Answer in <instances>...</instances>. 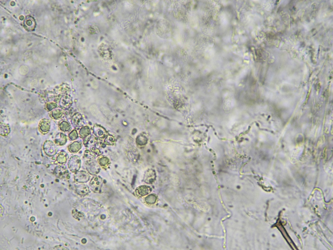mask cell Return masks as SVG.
Instances as JSON below:
<instances>
[{
  "mask_svg": "<svg viewBox=\"0 0 333 250\" xmlns=\"http://www.w3.org/2000/svg\"><path fill=\"white\" fill-rule=\"evenodd\" d=\"M150 188L146 186H142L137 188L136 190L137 195L143 196L147 195L150 192Z\"/></svg>",
  "mask_w": 333,
  "mask_h": 250,
  "instance_id": "ba28073f",
  "label": "cell"
},
{
  "mask_svg": "<svg viewBox=\"0 0 333 250\" xmlns=\"http://www.w3.org/2000/svg\"><path fill=\"white\" fill-rule=\"evenodd\" d=\"M102 184V179L98 176H95L93 178L90 183L92 190L95 192H99L100 191Z\"/></svg>",
  "mask_w": 333,
  "mask_h": 250,
  "instance_id": "3957f363",
  "label": "cell"
},
{
  "mask_svg": "<svg viewBox=\"0 0 333 250\" xmlns=\"http://www.w3.org/2000/svg\"><path fill=\"white\" fill-rule=\"evenodd\" d=\"M51 124L48 119H44L40 122L39 129L41 132L47 133L50 130Z\"/></svg>",
  "mask_w": 333,
  "mask_h": 250,
  "instance_id": "52a82bcc",
  "label": "cell"
},
{
  "mask_svg": "<svg viewBox=\"0 0 333 250\" xmlns=\"http://www.w3.org/2000/svg\"><path fill=\"white\" fill-rule=\"evenodd\" d=\"M59 126L60 129L63 131H69L70 130V128H71V127H70L69 124L65 121H63V122H61Z\"/></svg>",
  "mask_w": 333,
  "mask_h": 250,
  "instance_id": "9a60e30c",
  "label": "cell"
},
{
  "mask_svg": "<svg viewBox=\"0 0 333 250\" xmlns=\"http://www.w3.org/2000/svg\"><path fill=\"white\" fill-rule=\"evenodd\" d=\"M3 208L2 207L1 205V216H2V214H3Z\"/></svg>",
  "mask_w": 333,
  "mask_h": 250,
  "instance_id": "603a6c76",
  "label": "cell"
},
{
  "mask_svg": "<svg viewBox=\"0 0 333 250\" xmlns=\"http://www.w3.org/2000/svg\"><path fill=\"white\" fill-rule=\"evenodd\" d=\"M76 192L78 194L86 196L89 193V189L86 185H80L76 186Z\"/></svg>",
  "mask_w": 333,
  "mask_h": 250,
  "instance_id": "9c48e42d",
  "label": "cell"
},
{
  "mask_svg": "<svg viewBox=\"0 0 333 250\" xmlns=\"http://www.w3.org/2000/svg\"><path fill=\"white\" fill-rule=\"evenodd\" d=\"M43 149L45 154L50 156L56 154L57 152L56 146L52 141L50 140L46 141L44 143Z\"/></svg>",
  "mask_w": 333,
  "mask_h": 250,
  "instance_id": "7a4b0ae2",
  "label": "cell"
},
{
  "mask_svg": "<svg viewBox=\"0 0 333 250\" xmlns=\"http://www.w3.org/2000/svg\"><path fill=\"white\" fill-rule=\"evenodd\" d=\"M68 166L69 168L72 172H75L78 171L81 166L80 158L77 156H72L69 161Z\"/></svg>",
  "mask_w": 333,
  "mask_h": 250,
  "instance_id": "6da1fadb",
  "label": "cell"
},
{
  "mask_svg": "<svg viewBox=\"0 0 333 250\" xmlns=\"http://www.w3.org/2000/svg\"><path fill=\"white\" fill-rule=\"evenodd\" d=\"M77 132L75 130L72 131L69 135V137L71 140H75L77 138Z\"/></svg>",
  "mask_w": 333,
  "mask_h": 250,
  "instance_id": "d6986e66",
  "label": "cell"
},
{
  "mask_svg": "<svg viewBox=\"0 0 333 250\" xmlns=\"http://www.w3.org/2000/svg\"><path fill=\"white\" fill-rule=\"evenodd\" d=\"M99 168L98 165L94 163H90L87 167V169L89 173L93 175H95L98 173Z\"/></svg>",
  "mask_w": 333,
  "mask_h": 250,
  "instance_id": "8fae6325",
  "label": "cell"
},
{
  "mask_svg": "<svg viewBox=\"0 0 333 250\" xmlns=\"http://www.w3.org/2000/svg\"><path fill=\"white\" fill-rule=\"evenodd\" d=\"M55 249L68 250L67 249H65V248H64V247H61V246H58V247H55Z\"/></svg>",
  "mask_w": 333,
  "mask_h": 250,
  "instance_id": "7402d4cb",
  "label": "cell"
},
{
  "mask_svg": "<svg viewBox=\"0 0 333 250\" xmlns=\"http://www.w3.org/2000/svg\"><path fill=\"white\" fill-rule=\"evenodd\" d=\"M68 158V156L67 154L65 153V152H62L57 157V161L60 163H65L66 161L67 160Z\"/></svg>",
  "mask_w": 333,
  "mask_h": 250,
  "instance_id": "4fadbf2b",
  "label": "cell"
},
{
  "mask_svg": "<svg viewBox=\"0 0 333 250\" xmlns=\"http://www.w3.org/2000/svg\"><path fill=\"white\" fill-rule=\"evenodd\" d=\"M81 143L80 142L75 141L69 146L68 149L70 152L75 153L78 152L81 148Z\"/></svg>",
  "mask_w": 333,
  "mask_h": 250,
  "instance_id": "7c38bea8",
  "label": "cell"
},
{
  "mask_svg": "<svg viewBox=\"0 0 333 250\" xmlns=\"http://www.w3.org/2000/svg\"><path fill=\"white\" fill-rule=\"evenodd\" d=\"M156 200V196L152 194L148 196L145 198V200H146V202L149 204H153L155 203Z\"/></svg>",
  "mask_w": 333,
  "mask_h": 250,
  "instance_id": "2e32d148",
  "label": "cell"
},
{
  "mask_svg": "<svg viewBox=\"0 0 333 250\" xmlns=\"http://www.w3.org/2000/svg\"><path fill=\"white\" fill-rule=\"evenodd\" d=\"M10 132L9 126L5 124H1V134L2 135H7Z\"/></svg>",
  "mask_w": 333,
  "mask_h": 250,
  "instance_id": "5bb4252c",
  "label": "cell"
},
{
  "mask_svg": "<svg viewBox=\"0 0 333 250\" xmlns=\"http://www.w3.org/2000/svg\"><path fill=\"white\" fill-rule=\"evenodd\" d=\"M52 116L54 119H59L62 116L63 113L60 109H56L52 112Z\"/></svg>",
  "mask_w": 333,
  "mask_h": 250,
  "instance_id": "e0dca14e",
  "label": "cell"
},
{
  "mask_svg": "<svg viewBox=\"0 0 333 250\" xmlns=\"http://www.w3.org/2000/svg\"><path fill=\"white\" fill-rule=\"evenodd\" d=\"M54 173L57 177L60 179H69L70 178L68 170L63 167H57L54 170Z\"/></svg>",
  "mask_w": 333,
  "mask_h": 250,
  "instance_id": "277c9868",
  "label": "cell"
},
{
  "mask_svg": "<svg viewBox=\"0 0 333 250\" xmlns=\"http://www.w3.org/2000/svg\"><path fill=\"white\" fill-rule=\"evenodd\" d=\"M67 138L65 135L62 133H59L56 136L55 139V143L59 146H63L66 143Z\"/></svg>",
  "mask_w": 333,
  "mask_h": 250,
  "instance_id": "30bf717a",
  "label": "cell"
},
{
  "mask_svg": "<svg viewBox=\"0 0 333 250\" xmlns=\"http://www.w3.org/2000/svg\"><path fill=\"white\" fill-rule=\"evenodd\" d=\"M57 106V105L54 103H50L47 105V108L48 110H51L53 108H55Z\"/></svg>",
  "mask_w": 333,
  "mask_h": 250,
  "instance_id": "ffe728a7",
  "label": "cell"
},
{
  "mask_svg": "<svg viewBox=\"0 0 333 250\" xmlns=\"http://www.w3.org/2000/svg\"><path fill=\"white\" fill-rule=\"evenodd\" d=\"M155 174L154 170H148L144 176V182L148 184H152L155 180Z\"/></svg>",
  "mask_w": 333,
  "mask_h": 250,
  "instance_id": "8992f818",
  "label": "cell"
},
{
  "mask_svg": "<svg viewBox=\"0 0 333 250\" xmlns=\"http://www.w3.org/2000/svg\"><path fill=\"white\" fill-rule=\"evenodd\" d=\"M72 215H73V217L75 218V219H77L82 217L84 216V215H83L82 213L78 212V211H77V210H73V211H72Z\"/></svg>",
  "mask_w": 333,
  "mask_h": 250,
  "instance_id": "ac0fdd59",
  "label": "cell"
},
{
  "mask_svg": "<svg viewBox=\"0 0 333 250\" xmlns=\"http://www.w3.org/2000/svg\"><path fill=\"white\" fill-rule=\"evenodd\" d=\"M100 163L102 166H105L108 164V159L106 158L102 159L100 161Z\"/></svg>",
  "mask_w": 333,
  "mask_h": 250,
  "instance_id": "44dd1931",
  "label": "cell"
},
{
  "mask_svg": "<svg viewBox=\"0 0 333 250\" xmlns=\"http://www.w3.org/2000/svg\"><path fill=\"white\" fill-rule=\"evenodd\" d=\"M74 179L76 182L79 183H85L89 180L90 176L86 171H81L75 173Z\"/></svg>",
  "mask_w": 333,
  "mask_h": 250,
  "instance_id": "5b68a950",
  "label": "cell"
}]
</instances>
